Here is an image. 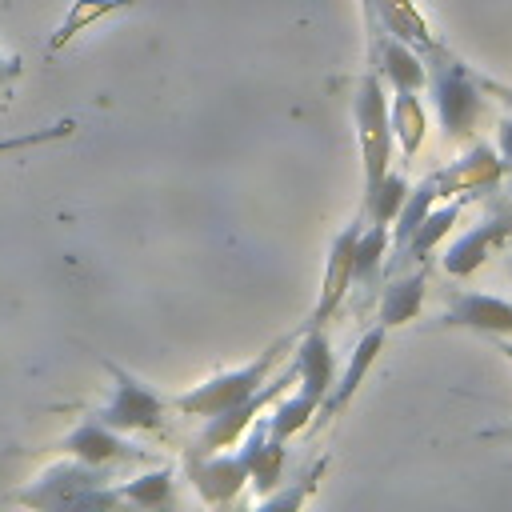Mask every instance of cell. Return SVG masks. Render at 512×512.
<instances>
[{"mask_svg": "<svg viewBox=\"0 0 512 512\" xmlns=\"http://www.w3.org/2000/svg\"><path fill=\"white\" fill-rule=\"evenodd\" d=\"M292 348H296V336H280V340L268 344L256 360H248V364H240V368H232V372H216L212 380H204V384H196L192 392L176 396L172 408L184 412V416H200V420H208V416H216V412H224V408H236L240 400H248V396L272 376V368H276L280 360H288Z\"/></svg>", "mask_w": 512, "mask_h": 512, "instance_id": "cell-1", "label": "cell"}, {"mask_svg": "<svg viewBox=\"0 0 512 512\" xmlns=\"http://www.w3.org/2000/svg\"><path fill=\"white\" fill-rule=\"evenodd\" d=\"M100 368L112 376V396L104 408H96L92 416L100 424H108L112 432H156L164 424V412H168V400L160 392H152L140 376H132L124 364L100 356Z\"/></svg>", "mask_w": 512, "mask_h": 512, "instance_id": "cell-2", "label": "cell"}, {"mask_svg": "<svg viewBox=\"0 0 512 512\" xmlns=\"http://www.w3.org/2000/svg\"><path fill=\"white\" fill-rule=\"evenodd\" d=\"M352 116H356V132H360V156H364V188H372L388 164H392V120H388V96H384V80L376 72H368L356 84L352 96Z\"/></svg>", "mask_w": 512, "mask_h": 512, "instance_id": "cell-3", "label": "cell"}, {"mask_svg": "<svg viewBox=\"0 0 512 512\" xmlns=\"http://www.w3.org/2000/svg\"><path fill=\"white\" fill-rule=\"evenodd\" d=\"M100 484H108V468H96V464H84L76 456H64V460L48 464L32 484L16 488L12 500L20 508H28V512H60L64 504H72L76 496H84V492H92Z\"/></svg>", "mask_w": 512, "mask_h": 512, "instance_id": "cell-4", "label": "cell"}, {"mask_svg": "<svg viewBox=\"0 0 512 512\" xmlns=\"http://www.w3.org/2000/svg\"><path fill=\"white\" fill-rule=\"evenodd\" d=\"M292 384H296V360H288L276 376H268V380H264L248 400H240L236 408H224V412L208 416L204 428H200V436H196V452H224V448H232V444L248 432V424H252L268 404H276Z\"/></svg>", "mask_w": 512, "mask_h": 512, "instance_id": "cell-5", "label": "cell"}, {"mask_svg": "<svg viewBox=\"0 0 512 512\" xmlns=\"http://www.w3.org/2000/svg\"><path fill=\"white\" fill-rule=\"evenodd\" d=\"M428 88H432V104H436L444 136H468L484 108V96H480V84L472 80V72L456 60H444L428 76Z\"/></svg>", "mask_w": 512, "mask_h": 512, "instance_id": "cell-6", "label": "cell"}, {"mask_svg": "<svg viewBox=\"0 0 512 512\" xmlns=\"http://www.w3.org/2000/svg\"><path fill=\"white\" fill-rule=\"evenodd\" d=\"M184 472H188L196 496L208 508H228L248 484V468H244L240 452H196V448H188Z\"/></svg>", "mask_w": 512, "mask_h": 512, "instance_id": "cell-7", "label": "cell"}, {"mask_svg": "<svg viewBox=\"0 0 512 512\" xmlns=\"http://www.w3.org/2000/svg\"><path fill=\"white\" fill-rule=\"evenodd\" d=\"M360 228H364V224L352 220L344 232H336V240H332V248H328L324 280H320V300H316V308H312V316H308L304 328H324V324L340 312V304H344V296H348V288H352V244H356V232H360Z\"/></svg>", "mask_w": 512, "mask_h": 512, "instance_id": "cell-8", "label": "cell"}, {"mask_svg": "<svg viewBox=\"0 0 512 512\" xmlns=\"http://www.w3.org/2000/svg\"><path fill=\"white\" fill-rule=\"evenodd\" d=\"M60 452L64 456H76L84 464H96V468H108V464H124V460H144V452L136 444L124 440V432H112L108 424H100L96 416L80 420L64 440H60Z\"/></svg>", "mask_w": 512, "mask_h": 512, "instance_id": "cell-9", "label": "cell"}, {"mask_svg": "<svg viewBox=\"0 0 512 512\" xmlns=\"http://www.w3.org/2000/svg\"><path fill=\"white\" fill-rule=\"evenodd\" d=\"M504 172H508V168H504V160L496 156V148L480 140V144H472L460 160H452L448 168L432 172V184H436V196H448V192L468 196V192H480V188L500 184Z\"/></svg>", "mask_w": 512, "mask_h": 512, "instance_id": "cell-10", "label": "cell"}, {"mask_svg": "<svg viewBox=\"0 0 512 512\" xmlns=\"http://www.w3.org/2000/svg\"><path fill=\"white\" fill-rule=\"evenodd\" d=\"M384 352V328L376 324L372 332H364L360 340H356V348H352V360H348V368L332 380V388H328V396L320 400V408H316V416H312V424L316 428H324V424H332L336 416H340V408L356 396V388L364 384V376H368V368L376 364V356Z\"/></svg>", "mask_w": 512, "mask_h": 512, "instance_id": "cell-11", "label": "cell"}, {"mask_svg": "<svg viewBox=\"0 0 512 512\" xmlns=\"http://www.w3.org/2000/svg\"><path fill=\"white\" fill-rule=\"evenodd\" d=\"M444 328H468L480 336H512V300H500L492 292H460L444 312Z\"/></svg>", "mask_w": 512, "mask_h": 512, "instance_id": "cell-12", "label": "cell"}, {"mask_svg": "<svg viewBox=\"0 0 512 512\" xmlns=\"http://www.w3.org/2000/svg\"><path fill=\"white\" fill-rule=\"evenodd\" d=\"M240 460H244V468H248V484L256 488V496H268L272 488H280L288 452H284V444H280V440H272V436H268L264 416H256V420L248 424V432H244V448H240Z\"/></svg>", "mask_w": 512, "mask_h": 512, "instance_id": "cell-13", "label": "cell"}, {"mask_svg": "<svg viewBox=\"0 0 512 512\" xmlns=\"http://www.w3.org/2000/svg\"><path fill=\"white\" fill-rule=\"evenodd\" d=\"M508 236H512V224H508V220H484V224H476V228L464 232L456 244H448V252H444V272H448V276H472V272L492 256V248L504 244Z\"/></svg>", "mask_w": 512, "mask_h": 512, "instance_id": "cell-14", "label": "cell"}, {"mask_svg": "<svg viewBox=\"0 0 512 512\" xmlns=\"http://www.w3.org/2000/svg\"><path fill=\"white\" fill-rule=\"evenodd\" d=\"M424 292H428V276H424V268L388 280V288H384V296H380L376 324L388 332V328H400V324L416 320V312H420V304H424Z\"/></svg>", "mask_w": 512, "mask_h": 512, "instance_id": "cell-15", "label": "cell"}, {"mask_svg": "<svg viewBox=\"0 0 512 512\" xmlns=\"http://www.w3.org/2000/svg\"><path fill=\"white\" fill-rule=\"evenodd\" d=\"M376 52H380V72H384V80H388L396 92H420V88L428 84L424 60H420L416 48H408L404 40L384 36V40L376 44Z\"/></svg>", "mask_w": 512, "mask_h": 512, "instance_id": "cell-16", "label": "cell"}, {"mask_svg": "<svg viewBox=\"0 0 512 512\" xmlns=\"http://www.w3.org/2000/svg\"><path fill=\"white\" fill-rule=\"evenodd\" d=\"M388 120H392V140H400V156L416 160V152L424 144V128H428V112H424L420 96L396 92V100L388 104Z\"/></svg>", "mask_w": 512, "mask_h": 512, "instance_id": "cell-17", "label": "cell"}, {"mask_svg": "<svg viewBox=\"0 0 512 512\" xmlns=\"http://www.w3.org/2000/svg\"><path fill=\"white\" fill-rule=\"evenodd\" d=\"M324 468H328V460L320 456V464H312L304 476H296V480H280V488H272L268 496H260L256 504L236 508V512H304V504H308V496L316 492Z\"/></svg>", "mask_w": 512, "mask_h": 512, "instance_id": "cell-18", "label": "cell"}, {"mask_svg": "<svg viewBox=\"0 0 512 512\" xmlns=\"http://www.w3.org/2000/svg\"><path fill=\"white\" fill-rule=\"evenodd\" d=\"M460 208H464V200H448V204H440V208H428L424 220L416 224V232L408 236V244H404L400 256H416V260L432 256L436 244H440V240L452 232V224L460 220Z\"/></svg>", "mask_w": 512, "mask_h": 512, "instance_id": "cell-19", "label": "cell"}, {"mask_svg": "<svg viewBox=\"0 0 512 512\" xmlns=\"http://www.w3.org/2000/svg\"><path fill=\"white\" fill-rule=\"evenodd\" d=\"M316 408H320V400H316L312 392H300V388H296L288 400H280V404L264 416V428H268V436H272V440L288 444L296 432H304V428L312 424Z\"/></svg>", "mask_w": 512, "mask_h": 512, "instance_id": "cell-20", "label": "cell"}, {"mask_svg": "<svg viewBox=\"0 0 512 512\" xmlns=\"http://www.w3.org/2000/svg\"><path fill=\"white\" fill-rule=\"evenodd\" d=\"M116 492L132 504V512H164L172 504V468L140 472V476L116 484Z\"/></svg>", "mask_w": 512, "mask_h": 512, "instance_id": "cell-21", "label": "cell"}, {"mask_svg": "<svg viewBox=\"0 0 512 512\" xmlns=\"http://www.w3.org/2000/svg\"><path fill=\"white\" fill-rule=\"evenodd\" d=\"M404 196H408V180L400 172H384L372 188H364V220L368 224H392Z\"/></svg>", "mask_w": 512, "mask_h": 512, "instance_id": "cell-22", "label": "cell"}, {"mask_svg": "<svg viewBox=\"0 0 512 512\" xmlns=\"http://www.w3.org/2000/svg\"><path fill=\"white\" fill-rule=\"evenodd\" d=\"M392 244V232L388 224H368L356 232V244H352V280H372L384 264V252Z\"/></svg>", "mask_w": 512, "mask_h": 512, "instance_id": "cell-23", "label": "cell"}, {"mask_svg": "<svg viewBox=\"0 0 512 512\" xmlns=\"http://www.w3.org/2000/svg\"><path fill=\"white\" fill-rule=\"evenodd\" d=\"M436 204V184H432V176L428 180H420L416 188H408V196H404V204H400V212L392 216L396 220V228H388L392 232V244H396V252H404V244H408V236L416 232V224L424 220V212ZM400 260V256H396Z\"/></svg>", "mask_w": 512, "mask_h": 512, "instance_id": "cell-24", "label": "cell"}, {"mask_svg": "<svg viewBox=\"0 0 512 512\" xmlns=\"http://www.w3.org/2000/svg\"><path fill=\"white\" fill-rule=\"evenodd\" d=\"M132 0H76L72 8H68V16H64V24L56 28V36L48 40V52H60L76 32H84L88 24H96L100 16H108V12H120V8H128Z\"/></svg>", "mask_w": 512, "mask_h": 512, "instance_id": "cell-25", "label": "cell"}, {"mask_svg": "<svg viewBox=\"0 0 512 512\" xmlns=\"http://www.w3.org/2000/svg\"><path fill=\"white\" fill-rule=\"evenodd\" d=\"M76 132V120H60L52 128H40V132H24V136H4L0 140V156H12V152H28V148H40V144H52V140H68Z\"/></svg>", "mask_w": 512, "mask_h": 512, "instance_id": "cell-26", "label": "cell"}, {"mask_svg": "<svg viewBox=\"0 0 512 512\" xmlns=\"http://www.w3.org/2000/svg\"><path fill=\"white\" fill-rule=\"evenodd\" d=\"M60 512H132V504L116 492V484H100V488L76 496L72 504H64Z\"/></svg>", "mask_w": 512, "mask_h": 512, "instance_id": "cell-27", "label": "cell"}, {"mask_svg": "<svg viewBox=\"0 0 512 512\" xmlns=\"http://www.w3.org/2000/svg\"><path fill=\"white\" fill-rule=\"evenodd\" d=\"M496 156L504 160V168H512V116L496 124Z\"/></svg>", "mask_w": 512, "mask_h": 512, "instance_id": "cell-28", "label": "cell"}, {"mask_svg": "<svg viewBox=\"0 0 512 512\" xmlns=\"http://www.w3.org/2000/svg\"><path fill=\"white\" fill-rule=\"evenodd\" d=\"M20 72H24V60L20 56H0V88H8Z\"/></svg>", "mask_w": 512, "mask_h": 512, "instance_id": "cell-29", "label": "cell"}, {"mask_svg": "<svg viewBox=\"0 0 512 512\" xmlns=\"http://www.w3.org/2000/svg\"><path fill=\"white\" fill-rule=\"evenodd\" d=\"M480 92H496V96H500V100H504V104L512 108V92H508V88H500V84H492V80H484V84H480Z\"/></svg>", "mask_w": 512, "mask_h": 512, "instance_id": "cell-30", "label": "cell"}, {"mask_svg": "<svg viewBox=\"0 0 512 512\" xmlns=\"http://www.w3.org/2000/svg\"><path fill=\"white\" fill-rule=\"evenodd\" d=\"M496 352H500L504 360H512V336H496Z\"/></svg>", "mask_w": 512, "mask_h": 512, "instance_id": "cell-31", "label": "cell"}, {"mask_svg": "<svg viewBox=\"0 0 512 512\" xmlns=\"http://www.w3.org/2000/svg\"><path fill=\"white\" fill-rule=\"evenodd\" d=\"M508 276H512V260H508Z\"/></svg>", "mask_w": 512, "mask_h": 512, "instance_id": "cell-32", "label": "cell"}, {"mask_svg": "<svg viewBox=\"0 0 512 512\" xmlns=\"http://www.w3.org/2000/svg\"><path fill=\"white\" fill-rule=\"evenodd\" d=\"M508 196H512V192H508Z\"/></svg>", "mask_w": 512, "mask_h": 512, "instance_id": "cell-33", "label": "cell"}]
</instances>
